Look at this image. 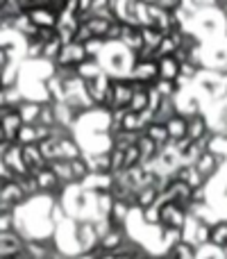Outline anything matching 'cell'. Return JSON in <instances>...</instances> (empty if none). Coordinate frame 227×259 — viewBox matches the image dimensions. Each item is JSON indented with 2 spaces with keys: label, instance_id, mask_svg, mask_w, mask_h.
<instances>
[{
  "label": "cell",
  "instance_id": "obj_1",
  "mask_svg": "<svg viewBox=\"0 0 227 259\" xmlns=\"http://www.w3.org/2000/svg\"><path fill=\"white\" fill-rule=\"evenodd\" d=\"M179 68H182V64H179L175 57H161L159 59V77L161 80L175 82L179 77Z\"/></svg>",
  "mask_w": 227,
  "mask_h": 259
},
{
  "label": "cell",
  "instance_id": "obj_2",
  "mask_svg": "<svg viewBox=\"0 0 227 259\" xmlns=\"http://www.w3.org/2000/svg\"><path fill=\"white\" fill-rule=\"evenodd\" d=\"M36 182H39V191H55V189H62V182H59V178L53 173V168H43L39 170V173H34Z\"/></svg>",
  "mask_w": 227,
  "mask_h": 259
},
{
  "label": "cell",
  "instance_id": "obj_3",
  "mask_svg": "<svg viewBox=\"0 0 227 259\" xmlns=\"http://www.w3.org/2000/svg\"><path fill=\"white\" fill-rule=\"evenodd\" d=\"M196 168L200 170V175L207 180L209 175H214V173H216V168H218V157H216L211 150H207L205 155H202L200 159L196 161Z\"/></svg>",
  "mask_w": 227,
  "mask_h": 259
},
{
  "label": "cell",
  "instance_id": "obj_4",
  "mask_svg": "<svg viewBox=\"0 0 227 259\" xmlns=\"http://www.w3.org/2000/svg\"><path fill=\"white\" fill-rule=\"evenodd\" d=\"M198 248L193 246V243H189V241H179L175 248H170L168 252H166V257H170V259H198Z\"/></svg>",
  "mask_w": 227,
  "mask_h": 259
},
{
  "label": "cell",
  "instance_id": "obj_5",
  "mask_svg": "<svg viewBox=\"0 0 227 259\" xmlns=\"http://www.w3.org/2000/svg\"><path fill=\"white\" fill-rule=\"evenodd\" d=\"M211 246L218 250L227 248V221H218L211 225Z\"/></svg>",
  "mask_w": 227,
  "mask_h": 259
},
{
  "label": "cell",
  "instance_id": "obj_6",
  "mask_svg": "<svg viewBox=\"0 0 227 259\" xmlns=\"http://www.w3.org/2000/svg\"><path fill=\"white\" fill-rule=\"evenodd\" d=\"M187 137L191 139L193 143L207 137V121L200 116V114H198V116H193L191 121H189V132H187Z\"/></svg>",
  "mask_w": 227,
  "mask_h": 259
},
{
  "label": "cell",
  "instance_id": "obj_7",
  "mask_svg": "<svg viewBox=\"0 0 227 259\" xmlns=\"http://www.w3.org/2000/svg\"><path fill=\"white\" fill-rule=\"evenodd\" d=\"M155 91L161 96V98H173L177 87H175V82H170V80H159V82H155Z\"/></svg>",
  "mask_w": 227,
  "mask_h": 259
}]
</instances>
